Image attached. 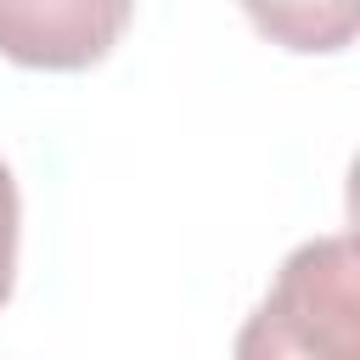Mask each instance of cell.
I'll return each mask as SVG.
<instances>
[{
	"mask_svg": "<svg viewBox=\"0 0 360 360\" xmlns=\"http://www.w3.org/2000/svg\"><path fill=\"white\" fill-rule=\"evenodd\" d=\"M124 22V0H0V56L22 68H90Z\"/></svg>",
	"mask_w": 360,
	"mask_h": 360,
	"instance_id": "2",
	"label": "cell"
},
{
	"mask_svg": "<svg viewBox=\"0 0 360 360\" xmlns=\"http://www.w3.org/2000/svg\"><path fill=\"white\" fill-rule=\"evenodd\" d=\"M236 360H360V259L349 236L287 253L276 287L236 332Z\"/></svg>",
	"mask_w": 360,
	"mask_h": 360,
	"instance_id": "1",
	"label": "cell"
},
{
	"mask_svg": "<svg viewBox=\"0 0 360 360\" xmlns=\"http://www.w3.org/2000/svg\"><path fill=\"white\" fill-rule=\"evenodd\" d=\"M17 219H22V208H17V180H11V169L0 163V304L11 298V281H17Z\"/></svg>",
	"mask_w": 360,
	"mask_h": 360,
	"instance_id": "3",
	"label": "cell"
}]
</instances>
